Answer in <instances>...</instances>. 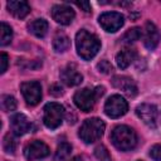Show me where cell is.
<instances>
[{
  "label": "cell",
  "mask_w": 161,
  "mask_h": 161,
  "mask_svg": "<svg viewBox=\"0 0 161 161\" xmlns=\"http://www.w3.org/2000/svg\"><path fill=\"white\" fill-rule=\"evenodd\" d=\"M13 39V30L6 23H1L0 25V44L8 45Z\"/></svg>",
  "instance_id": "ffe728a7"
},
{
  "label": "cell",
  "mask_w": 161,
  "mask_h": 161,
  "mask_svg": "<svg viewBox=\"0 0 161 161\" xmlns=\"http://www.w3.org/2000/svg\"><path fill=\"white\" fill-rule=\"evenodd\" d=\"M6 8H8V11L18 18V19H23L25 18L29 13H30V6L26 1H23V0H11V1H8L6 3Z\"/></svg>",
  "instance_id": "2e32d148"
},
{
  "label": "cell",
  "mask_w": 161,
  "mask_h": 161,
  "mask_svg": "<svg viewBox=\"0 0 161 161\" xmlns=\"http://www.w3.org/2000/svg\"><path fill=\"white\" fill-rule=\"evenodd\" d=\"M104 93V88L98 86L94 89H89V88H83L78 92H75L73 101L74 104L83 112H89L92 111L94 103L97 102V99H99Z\"/></svg>",
  "instance_id": "3957f363"
},
{
  "label": "cell",
  "mask_w": 161,
  "mask_h": 161,
  "mask_svg": "<svg viewBox=\"0 0 161 161\" xmlns=\"http://www.w3.org/2000/svg\"><path fill=\"white\" fill-rule=\"evenodd\" d=\"M128 111L127 101L119 94L111 96L104 103V113L111 118H118L126 114Z\"/></svg>",
  "instance_id": "8992f818"
},
{
  "label": "cell",
  "mask_w": 161,
  "mask_h": 161,
  "mask_svg": "<svg viewBox=\"0 0 161 161\" xmlns=\"http://www.w3.org/2000/svg\"><path fill=\"white\" fill-rule=\"evenodd\" d=\"M142 36H143V44H145V47L147 49H150V50H153L158 45L160 39H161V35H160L158 29L151 21H147L145 24V29H143Z\"/></svg>",
  "instance_id": "7c38bea8"
},
{
  "label": "cell",
  "mask_w": 161,
  "mask_h": 161,
  "mask_svg": "<svg viewBox=\"0 0 161 161\" xmlns=\"http://www.w3.org/2000/svg\"><path fill=\"white\" fill-rule=\"evenodd\" d=\"M1 107L6 112L14 111L16 108V101H15V98L13 96H8V94L3 96L1 97Z\"/></svg>",
  "instance_id": "cb8c5ba5"
},
{
  "label": "cell",
  "mask_w": 161,
  "mask_h": 161,
  "mask_svg": "<svg viewBox=\"0 0 161 161\" xmlns=\"http://www.w3.org/2000/svg\"><path fill=\"white\" fill-rule=\"evenodd\" d=\"M70 161H83V157H82V156H75V157H73Z\"/></svg>",
  "instance_id": "4dcf8cb0"
},
{
  "label": "cell",
  "mask_w": 161,
  "mask_h": 161,
  "mask_svg": "<svg viewBox=\"0 0 161 161\" xmlns=\"http://www.w3.org/2000/svg\"><path fill=\"white\" fill-rule=\"evenodd\" d=\"M150 156L153 161H161V145H153L150 150Z\"/></svg>",
  "instance_id": "4316f807"
},
{
  "label": "cell",
  "mask_w": 161,
  "mask_h": 161,
  "mask_svg": "<svg viewBox=\"0 0 161 161\" xmlns=\"http://www.w3.org/2000/svg\"><path fill=\"white\" fill-rule=\"evenodd\" d=\"M60 79L64 84H67L69 87H74V86H78L82 83L83 77L73 65H68L60 70Z\"/></svg>",
  "instance_id": "9a60e30c"
},
{
  "label": "cell",
  "mask_w": 161,
  "mask_h": 161,
  "mask_svg": "<svg viewBox=\"0 0 161 161\" xmlns=\"http://www.w3.org/2000/svg\"><path fill=\"white\" fill-rule=\"evenodd\" d=\"M74 4L78 8H80L83 11H86V13H89L91 11V4H89V1H75Z\"/></svg>",
  "instance_id": "f1b7e54d"
},
{
  "label": "cell",
  "mask_w": 161,
  "mask_h": 161,
  "mask_svg": "<svg viewBox=\"0 0 161 161\" xmlns=\"http://www.w3.org/2000/svg\"><path fill=\"white\" fill-rule=\"evenodd\" d=\"M109 137H111V141L114 145V147L121 151H130V150L135 148L137 145L136 132L126 125L116 126L112 130Z\"/></svg>",
  "instance_id": "7a4b0ae2"
},
{
  "label": "cell",
  "mask_w": 161,
  "mask_h": 161,
  "mask_svg": "<svg viewBox=\"0 0 161 161\" xmlns=\"http://www.w3.org/2000/svg\"><path fill=\"white\" fill-rule=\"evenodd\" d=\"M52 16L58 24L68 25L73 21L75 14L70 6L62 4V5H54L52 8Z\"/></svg>",
  "instance_id": "8fae6325"
},
{
  "label": "cell",
  "mask_w": 161,
  "mask_h": 161,
  "mask_svg": "<svg viewBox=\"0 0 161 161\" xmlns=\"http://www.w3.org/2000/svg\"><path fill=\"white\" fill-rule=\"evenodd\" d=\"M10 125H11L13 133L16 135V136H23V135L28 133L31 130V122L23 113L14 114L11 117V119H10Z\"/></svg>",
  "instance_id": "5bb4252c"
},
{
  "label": "cell",
  "mask_w": 161,
  "mask_h": 161,
  "mask_svg": "<svg viewBox=\"0 0 161 161\" xmlns=\"http://www.w3.org/2000/svg\"><path fill=\"white\" fill-rule=\"evenodd\" d=\"M75 47L78 55L86 60H89L98 53L101 42L97 35L87 31L86 29H80L75 35Z\"/></svg>",
  "instance_id": "6da1fadb"
},
{
  "label": "cell",
  "mask_w": 161,
  "mask_h": 161,
  "mask_svg": "<svg viewBox=\"0 0 161 161\" xmlns=\"http://www.w3.org/2000/svg\"><path fill=\"white\" fill-rule=\"evenodd\" d=\"M8 60H9L8 54L6 53H1V69H0L1 73H5V70L8 68Z\"/></svg>",
  "instance_id": "f546056e"
},
{
  "label": "cell",
  "mask_w": 161,
  "mask_h": 161,
  "mask_svg": "<svg viewBox=\"0 0 161 161\" xmlns=\"http://www.w3.org/2000/svg\"><path fill=\"white\" fill-rule=\"evenodd\" d=\"M138 161H142V160H138Z\"/></svg>",
  "instance_id": "1f68e13d"
},
{
  "label": "cell",
  "mask_w": 161,
  "mask_h": 161,
  "mask_svg": "<svg viewBox=\"0 0 161 161\" xmlns=\"http://www.w3.org/2000/svg\"><path fill=\"white\" fill-rule=\"evenodd\" d=\"M136 114L137 117L148 127H157L158 123V109L155 104L150 103H142L136 107Z\"/></svg>",
  "instance_id": "52a82bcc"
},
{
  "label": "cell",
  "mask_w": 161,
  "mask_h": 161,
  "mask_svg": "<svg viewBox=\"0 0 161 161\" xmlns=\"http://www.w3.org/2000/svg\"><path fill=\"white\" fill-rule=\"evenodd\" d=\"M70 151H72V146H70L69 143H67V142H62V143L58 146L57 151H55L54 160H55V161H63V160H65V158L69 156Z\"/></svg>",
  "instance_id": "7402d4cb"
},
{
  "label": "cell",
  "mask_w": 161,
  "mask_h": 161,
  "mask_svg": "<svg viewBox=\"0 0 161 161\" xmlns=\"http://www.w3.org/2000/svg\"><path fill=\"white\" fill-rule=\"evenodd\" d=\"M48 155H49V147L43 141H39V140L31 141L24 148V156L29 161L43 158V157H45Z\"/></svg>",
  "instance_id": "30bf717a"
},
{
  "label": "cell",
  "mask_w": 161,
  "mask_h": 161,
  "mask_svg": "<svg viewBox=\"0 0 161 161\" xmlns=\"http://www.w3.org/2000/svg\"><path fill=\"white\" fill-rule=\"evenodd\" d=\"M49 93L52 96H54V97H59V96L63 94V89H62V87L59 84H52L50 88H49Z\"/></svg>",
  "instance_id": "83f0119b"
},
{
  "label": "cell",
  "mask_w": 161,
  "mask_h": 161,
  "mask_svg": "<svg viewBox=\"0 0 161 161\" xmlns=\"http://www.w3.org/2000/svg\"><path fill=\"white\" fill-rule=\"evenodd\" d=\"M136 50L133 48H125L116 55V63L121 69H126L135 59H136Z\"/></svg>",
  "instance_id": "e0dca14e"
},
{
  "label": "cell",
  "mask_w": 161,
  "mask_h": 161,
  "mask_svg": "<svg viewBox=\"0 0 161 161\" xmlns=\"http://www.w3.org/2000/svg\"><path fill=\"white\" fill-rule=\"evenodd\" d=\"M69 45H70L69 38H68L65 34H63V33H58V34L54 36V39H53V48H54V50L58 52V53L65 52V50L69 48Z\"/></svg>",
  "instance_id": "d6986e66"
},
{
  "label": "cell",
  "mask_w": 161,
  "mask_h": 161,
  "mask_svg": "<svg viewBox=\"0 0 161 161\" xmlns=\"http://www.w3.org/2000/svg\"><path fill=\"white\" fill-rule=\"evenodd\" d=\"M112 86L122 91L128 97H135L137 94V86L135 80L126 75H114L112 78Z\"/></svg>",
  "instance_id": "4fadbf2b"
},
{
  "label": "cell",
  "mask_w": 161,
  "mask_h": 161,
  "mask_svg": "<svg viewBox=\"0 0 161 161\" xmlns=\"http://www.w3.org/2000/svg\"><path fill=\"white\" fill-rule=\"evenodd\" d=\"M3 146H4V150H5L8 153H14L15 150H16V140H15L14 135L6 133L5 137H4Z\"/></svg>",
  "instance_id": "603a6c76"
},
{
  "label": "cell",
  "mask_w": 161,
  "mask_h": 161,
  "mask_svg": "<svg viewBox=\"0 0 161 161\" xmlns=\"http://www.w3.org/2000/svg\"><path fill=\"white\" fill-rule=\"evenodd\" d=\"M141 36H142V30H141L140 28L135 26V28L128 29V30L123 34L122 42H123V43H133V42L138 40Z\"/></svg>",
  "instance_id": "44dd1931"
},
{
  "label": "cell",
  "mask_w": 161,
  "mask_h": 161,
  "mask_svg": "<svg viewBox=\"0 0 161 161\" xmlns=\"http://www.w3.org/2000/svg\"><path fill=\"white\" fill-rule=\"evenodd\" d=\"M99 25L108 33H114L117 31L125 23V18L122 14L116 13V11H108V13H103L99 19Z\"/></svg>",
  "instance_id": "9c48e42d"
},
{
  "label": "cell",
  "mask_w": 161,
  "mask_h": 161,
  "mask_svg": "<svg viewBox=\"0 0 161 161\" xmlns=\"http://www.w3.org/2000/svg\"><path fill=\"white\" fill-rule=\"evenodd\" d=\"M97 68H98V70L101 72V73H103V74H108V73H111L112 72V64L108 62V60H101L98 64H97Z\"/></svg>",
  "instance_id": "484cf974"
},
{
  "label": "cell",
  "mask_w": 161,
  "mask_h": 161,
  "mask_svg": "<svg viewBox=\"0 0 161 161\" xmlns=\"http://www.w3.org/2000/svg\"><path fill=\"white\" fill-rule=\"evenodd\" d=\"M94 156H96L97 161H111L109 152L103 145H99L94 148Z\"/></svg>",
  "instance_id": "d4e9b609"
},
{
  "label": "cell",
  "mask_w": 161,
  "mask_h": 161,
  "mask_svg": "<svg viewBox=\"0 0 161 161\" xmlns=\"http://www.w3.org/2000/svg\"><path fill=\"white\" fill-rule=\"evenodd\" d=\"M48 28H49L48 21L44 20V19H35V20H33V21H30V23L28 24L29 31H30L33 35L38 36V38H43V36L47 34Z\"/></svg>",
  "instance_id": "ac0fdd59"
},
{
  "label": "cell",
  "mask_w": 161,
  "mask_h": 161,
  "mask_svg": "<svg viewBox=\"0 0 161 161\" xmlns=\"http://www.w3.org/2000/svg\"><path fill=\"white\" fill-rule=\"evenodd\" d=\"M43 122L48 128H57L62 125L64 118V107L57 102H50L44 106Z\"/></svg>",
  "instance_id": "5b68a950"
},
{
  "label": "cell",
  "mask_w": 161,
  "mask_h": 161,
  "mask_svg": "<svg viewBox=\"0 0 161 161\" xmlns=\"http://www.w3.org/2000/svg\"><path fill=\"white\" fill-rule=\"evenodd\" d=\"M104 127L106 126L102 119H99L97 117L88 118L82 123L78 136L86 143H93L102 137V135L104 132Z\"/></svg>",
  "instance_id": "277c9868"
},
{
  "label": "cell",
  "mask_w": 161,
  "mask_h": 161,
  "mask_svg": "<svg viewBox=\"0 0 161 161\" xmlns=\"http://www.w3.org/2000/svg\"><path fill=\"white\" fill-rule=\"evenodd\" d=\"M20 91H21V94H23L25 102L30 106L38 104L42 99V86L36 80H30V82L21 83Z\"/></svg>",
  "instance_id": "ba28073f"
}]
</instances>
